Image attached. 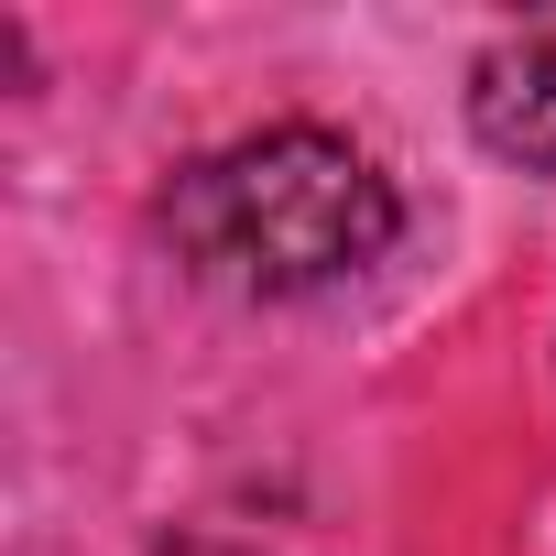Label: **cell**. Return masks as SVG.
I'll use <instances>...</instances> for the list:
<instances>
[{
	"instance_id": "2",
	"label": "cell",
	"mask_w": 556,
	"mask_h": 556,
	"mask_svg": "<svg viewBox=\"0 0 556 556\" xmlns=\"http://www.w3.org/2000/svg\"><path fill=\"white\" fill-rule=\"evenodd\" d=\"M469 121L502 164L556 175V23H523L469 66Z\"/></svg>"
},
{
	"instance_id": "1",
	"label": "cell",
	"mask_w": 556,
	"mask_h": 556,
	"mask_svg": "<svg viewBox=\"0 0 556 556\" xmlns=\"http://www.w3.org/2000/svg\"><path fill=\"white\" fill-rule=\"evenodd\" d=\"M404 229L393 175L339 131H251L229 153H197L164 186V240L218 295H317L339 273L382 262Z\"/></svg>"
}]
</instances>
